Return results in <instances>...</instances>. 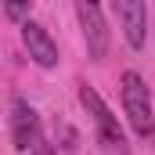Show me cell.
<instances>
[{
	"instance_id": "cell-2",
	"label": "cell",
	"mask_w": 155,
	"mask_h": 155,
	"mask_svg": "<svg viewBox=\"0 0 155 155\" xmlns=\"http://www.w3.org/2000/svg\"><path fill=\"white\" fill-rule=\"evenodd\" d=\"M79 101L83 108L94 116V126H97V141L108 155H126V134L119 126V119L112 116V108L101 101V94L90 87V83H79Z\"/></svg>"
},
{
	"instance_id": "cell-5",
	"label": "cell",
	"mask_w": 155,
	"mask_h": 155,
	"mask_svg": "<svg viewBox=\"0 0 155 155\" xmlns=\"http://www.w3.org/2000/svg\"><path fill=\"white\" fill-rule=\"evenodd\" d=\"M22 43L29 51V58L36 61L40 69H54L58 65V43L51 40V33L36 25V22H22Z\"/></svg>"
},
{
	"instance_id": "cell-1",
	"label": "cell",
	"mask_w": 155,
	"mask_h": 155,
	"mask_svg": "<svg viewBox=\"0 0 155 155\" xmlns=\"http://www.w3.org/2000/svg\"><path fill=\"white\" fill-rule=\"evenodd\" d=\"M123 112H126L130 130L144 144H152L155 141V108H152V94H148L144 79L137 72H123Z\"/></svg>"
},
{
	"instance_id": "cell-3",
	"label": "cell",
	"mask_w": 155,
	"mask_h": 155,
	"mask_svg": "<svg viewBox=\"0 0 155 155\" xmlns=\"http://www.w3.org/2000/svg\"><path fill=\"white\" fill-rule=\"evenodd\" d=\"M76 15H79V25H83V36H87V51L94 61H101L108 54V22H105V11L97 4H87L79 0L76 4Z\"/></svg>"
},
{
	"instance_id": "cell-8",
	"label": "cell",
	"mask_w": 155,
	"mask_h": 155,
	"mask_svg": "<svg viewBox=\"0 0 155 155\" xmlns=\"http://www.w3.org/2000/svg\"><path fill=\"white\" fill-rule=\"evenodd\" d=\"M29 155H54V144H47V141H40V144H36V148H33Z\"/></svg>"
},
{
	"instance_id": "cell-7",
	"label": "cell",
	"mask_w": 155,
	"mask_h": 155,
	"mask_svg": "<svg viewBox=\"0 0 155 155\" xmlns=\"http://www.w3.org/2000/svg\"><path fill=\"white\" fill-rule=\"evenodd\" d=\"M4 15H7V18H15V22H22V18L29 15V4H7V7H4Z\"/></svg>"
},
{
	"instance_id": "cell-4",
	"label": "cell",
	"mask_w": 155,
	"mask_h": 155,
	"mask_svg": "<svg viewBox=\"0 0 155 155\" xmlns=\"http://www.w3.org/2000/svg\"><path fill=\"white\" fill-rule=\"evenodd\" d=\"M11 137L18 152H33L43 141V126H40L36 108H29L25 101H15V116H11Z\"/></svg>"
},
{
	"instance_id": "cell-6",
	"label": "cell",
	"mask_w": 155,
	"mask_h": 155,
	"mask_svg": "<svg viewBox=\"0 0 155 155\" xmlns=\"http://www.w3.org/2000/svg\"><path fill=\"white\" fill-rule=\"evenodd\" d=\"M116 15H119V22H123L126 43H130L134 51H141L144 40H148V7H144L141 0H119Z\"/></svg>"
}]
</instances>
